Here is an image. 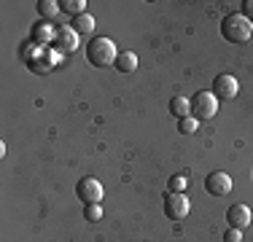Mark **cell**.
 <instances>
[{"label": "cell", "mask_w": 253, "mask_h": 242, "mask_svg": "<svg viewBox=\"0 0 253 242\" xmlns=\"http://www.w3.org/2000/svg\"><path fill=\"white\" fill-rule=\"evenodd\" d=\"M221 35L229 43H248L253 38V22L243 14H229L221 22Z\"/></svg>", "instance_id": "1"}, {"label": "cell", "mask_w": 253, "mask_h": 242, "mask_svg": "<svg viewBox=\"0 0 253 242\" xmlns=\"http://www.w3.org/2000/svg\"><path fill=\"white\" fill-rule=\"evenodd\" d=\"M119 57V48L113 43L111 38H105V35H97V38L89 40L86 46V59L89 65H94V68H108V65H113Z\"/></svg>", "instance_id": "2"}, {"label": "cell", "mask_w": 253, "mask_h": 242, "mask_svg": "<svg viewBox=\"0 0 253 242\" xmlns=\"http://www.w3.org/2000/svg\"><path fill=\"white\" fill-rule=\"evenodd\" d=\"M218 113V100H215V94L210 92H197L191 97V116L197 121H210Z\"/></svg>", "instance_id": "3"}, {"label": "cell", "mask_w": 253, "mask_h": 242, "mask_svg": "<svg viewBox=\"0 0 253 242\" xmlns=\"http://www.w3.org/2000/svg\"><path fill=\"white\" fill-rule=\"evenodd\" d=\"M76 194L84 204H102V199H105V189L97 178H81L76 186Z\"/></svg>", "instance_id": "4"}, {"label": "cell", "mask_w": 253, "mask_h": 242, "mask_svg": "<svg viewBox=\"0 0 253 242\" xmlns=\"http://www.w3.org/2000/svg\"><path fill=\"white\" fill-rule=\"evenodd\" d=\"M189 210H191V202H189L186 194H172V191L165 194V215L170 218V221H183V218H189Z\"/></svg>", "instance_id": "5"}, {"label": "cell", "mask_w": 253, "mask_h": 242, "mask_svg": "<svg viewBox=\"0 0 253 242\" xmlns=\"http://www.w3.org/2000/svg\"><path fill=\"white\" fill-rule=\"evenodd\" d=\"M210 92L215 94V100H234V97H237V92H240V83H237V78H234V76L221 73V76H215Z\"/></svg>", "instance_id": "6"}, {"label": "cell", "mask_w": 253, "mask_h": 242, "mask_svg": "<svg viewBox=\"0 0 253 242\" xmlns=\"http://www.w3.org/2000/svg\"><path fill=\"white\" fill-rule=\"evenodd\" d=\"M205 191H208L210 197H226V194H232V175L210 172L208 178H205Z\"/></svg>", "instance_id": "7"}, {"label": "cell", "mask_w": 253, "mask_h": 242, "mask_svg": "<svg viewBox=\"0 0 253 242\" xmlns=\"http://www.w3.org/2000/svg\"><path fill=\"white\" fill-rule=\"evenodd\" d=\"M54 46H57V51L70 54V51H76V48L81 46V35H78L73 27H59L57 38H54Z\"/></svg>", "instance_id": "8"}, {"label": "cell", "mask_w": 253, "mask_h": 242, "mask_svg": "<svg viewBox=\"0 0 253 242\" xmlns=\"http://www.w3.org/2000/svg\"><path fill=\"white\" fill-rule=\"evenodd\" d=\"M226 221H229V226L232 229H248L251 223H253V215H251V207L248 204H232V207L226 210Z\"/></svg>", "instance_id": "9"}, {"label": "cell", "mask_w": 253, "mask_h": 242, "mask_svg": "<svg viewBox=\"0 0 253 242\" xmlns=\"http://www.w3.org/2000/svg\"><path fill=\"white\" fill-rule=\"evenodd\" d=\"M54 38H57V30L51 27V22H38L33 27V35H30V40H33L35 46H46V43H51Z\"/></svg>", "instance_id": "10"}, {"label": "cell", "mask_w": 253, "mask_h": 242, "mask_svg": "<svg viewBox=\"0 0 253 242\" xmlns=\"http://www.w3.org/2000/svg\"><path fill=\"white\" fill-rule=\"evenodd\" d=\"M113 68H116L119 73H132V70H137V54L122 48V51H119V57H116V62H113Z\"/></svg>", "instance_id": "11"}, {"label": "cell", "mask_w": 253, "mask_h": 242, "mask_svg": "<svg viewBox=\"0 0 253 242\" xmlns=\"http://www.w3.org/2000/svg\"><path fill=\"white\" fill-rule=\"evenodd\" d=\"M167 111L172 113L175 119H186V116H191V100L189 97H172L170 100V105H167Z\"/></svg>", "instance_id": "12"}, {"label": "cell", "mask_w": 253, "mask_h": 242, "mask_svg": "<svg viewBox=\"0 0 253 242\" xmlns=\"http://www.w3.org/2000/svg\"><path fill=\"white\" fill-rule=\"evenodd\" d=\"M70 27H73L78 35H89V33H94V16L92 14L73 16V24H70Z\"/></svg>", "instance_id": "13"}, {"label": "cell", "mask_w": 253, "mask_h": 242, "mask_svg": "<svg viewBox=\"0 0 253 242\" xmlns=\"http://www.w3.org/2000/svg\"><path fill=\"white\" fill-rule=\"evenodd\" d=\"M59 11L81 16V14H86V0H59Z\"/></svg>", "instance_id": "14"}, {"label": "cell", "mask_w": 253, "mask_h": 242, "mask_svg": "<svg viewBox=\"0 0 253 242\" xmlns=\"http://www.w3.org/2000/svg\"><path fill=\"white\" fill-rule=\"evenodd\" d=\"M38 14L43 16V22L54 19V16L59 14V3H57V0H41V3H38Z\"/></svg>", "instance_id": "15"}, {"label": "cell", "mask_w": 253, "mask_h": 242, "mask_svg": "<svg viewBox=\"0 0 253 242\" xmlns=\"http://www.w3.org/2000/svg\"><path fill=\"white\" fill-rule=\"evenodd\" d=\"M197 129H200V121H197L194 116L178 119V132H180V135H194Z\"/></svg>", "instance_id": "16"}, {"label": "cell", "mask_w": 253, "mask_h": 242, "mask_svg": "<svg viewBox=\"0 0 253 242\" xmlns=\"http://www.w3.org/2000/svg\"><path fill=\"white\" fill-rule=\"evenodd\" d=\"M186 186H189V178H186V175H172V178H170V186H167V191H172V194H183V191H186Z\"/></svg>", "instance_id": "17"}, {"label": "cell", "mask_w": 253, "mask_h": 242, "mask_svg": "<svg viewBox=\"0 0 253 242\" xmlns=\"http://www.w3.org/2000/svg\"><path fill=\"white\" fill-rule=\"evenodd\" d=\"M84 215H86V221L97 223L102 218V204H86V210H84Z\"/></svg>", "instance_id": "18"}, {"label": "cell", "mask_w": 253, "mask_h": 242, "mask_svg": "<svg viewBox=\"0 0 253 242\" xmlns=\"http://www.w3.org/2000/svg\"><path fill=\"white\" fill-rule=\"evenodd\" d=\"M224 242H243V232H240V229H232V226H229L226 232H224Z\"/></svg>", "instance_id": "19"}, {"label": "cell", "mask_w": 253, "mask_h": 242, "mask_svg": "<svg viewBox=\"0 0 253 242\" xmlns=\"http://www.w3.org/2000/svg\"><path fill=\"white\" fill-rule=\"evenodd\" d=\"M243 16H248V19L253 16V0H245L243 3Z\"/></svg>", "instance_id": "20"}]
</instances>
